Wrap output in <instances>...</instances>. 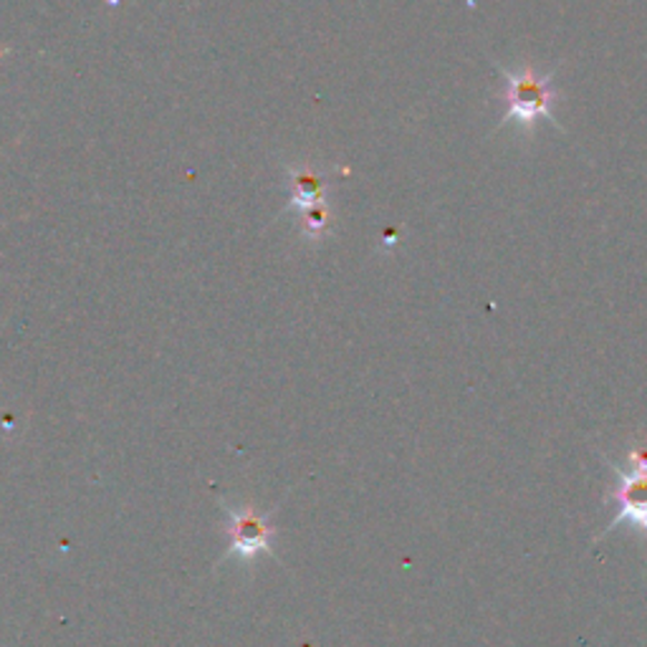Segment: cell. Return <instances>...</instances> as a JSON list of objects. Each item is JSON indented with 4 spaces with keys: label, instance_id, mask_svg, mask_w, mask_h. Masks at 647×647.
<instances>
[{
    "label": "cell",
    "instance_id": "6da1fadb",
    "mask_svg": "<svg viewBox=\"0 0 647 647\" xmlns=\"http://www.w3.org/2000/svg\"><path fill=\"white\" fill-rule=\"evenodd\" d=\"M506 79V117L496 129L506 125H521L531 129L536 119H549L557 125L551 107L557 101V89H554L551 79L554 73H539L534 67H521L516 71L498 69Z\"/></svg>",
    "mask_w": 647,
    "mask_h": 647
},
{
    "label": "cell",
    "instance_id": "7a4b0ae2",
    "mask_svg": "<svg viewBox=\"0 0 647 647\" xmlns=\"http://www.w3.org/2000/svg\"><path fill=\"white\" fill-rule=\"evenodd\" d=\"M615 468L617 474V491L615 498L619 501V511L613 526L630 521L647 531V470H623Z\"/></svg>",
    "mask_w": 647,
    "mask_h": 647
},
{
    "label": "cell",
    "instance_id": "3957f363",
    "mask_svg": "<svg viewBox=\"0 0 647 647\" xmlns=\"http://www.w3.org/2000/svg\"><path fill=\"white\" fill-rule=\"evenodd\" d=\"M230 539H233V551L248 559L258 551H271V526L266 516L233 511L230 514Z\"/></svg>",
    "mask_w": 647,
    "mask_h": 647
},
{
    "label": "cell",
    "instance_id": "277c9868",
    "mask_svg": "<svg viewBox=\"0 0 647 647\" xmlns=\"http://www.w3.org/2000/svg\"><path fill=\"white\" fill-rule=\"evenodd\" d=\"M289 178H291V208L307 210L311 206H319L324 200V180L313 170L289 168Z\"/></svg>",
    "mask_w": 647,
    "mask_h": 647
},
{
    "label": "cell",
    "instance_id": "5b68a950",
    "mask_svg": "<svg viewBox=\"0 0 647 647\" xmlns=\"http://www.w3.org/2000/svg\"><path fill=\"white\" fill-rule=\"evenodd\" d=\"M301 228H303V233H307L309 238H319L324 236V230L329 228V210L327 206H311L303 210V218H301Z\"/></svg>",
    "mask_w": 647,
    "mask_h": 647
},
{
    "label": "cell",
    "instance_id": "8992f818",
    "mask_svg": "<svg viewBox=\"0 0 647 647\" xmlns=\"http://www.w3.org/2000/svg\"><path fill=\"white\" fill-rule=\"evenodd\" d=\"M630 464L635 470H647V448H637L630 456Z\"/></svg>",
    "mask_w": 647,
    "mask_h": 647
}]
</instances>
